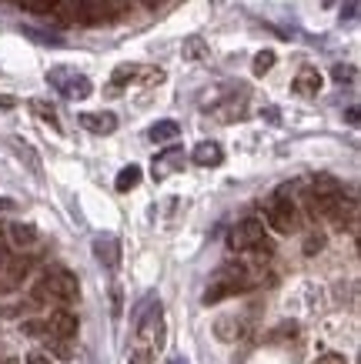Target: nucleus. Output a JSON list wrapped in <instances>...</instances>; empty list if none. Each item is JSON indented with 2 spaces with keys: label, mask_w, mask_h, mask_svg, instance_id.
<instances>
[{
  "label": "nucleus",
  "mask_w": 361,
  "mask_h": 364,
  "mask_svg": "<svg viewBox=\"0 0 361 364\" xmlns=\"http://www.w3.org/2000/svg\"><path fill=\"white\" fill-rule=\"evenodd\" d=\"M94 257L104 267H117L120 264V241L114 234H98L94 237Z\"/></svg>",
  "instance_id": "nucleus-9"
},
{
  "label": "nucleus",
  "mask_w": 361,
  "mask_h": 364,
  "mask_svg": "<svg viewBox=\"0 0 361 364\" xmlns=\"http://www.w3.org/2000/svg\"><path fill=\"white\" fill-rule=\"evenodd\" d=\"M31 111L37 114V117H41V121H44V124H51L54 131H61V121H57V111H54V107H51V104H47V100H31Z\"/></svg>",
  "instance_id": "nucleus-19"
},
{
  "label": "nucleus",
  "mask_w": 361,
  "mask_h": 364,
  "mask_svg": "<svg viewBox=\"0 0 361 364\" xmlns=\"http://www.w3.org/2000/svg\"><path fill=\"white\" fill-rule=\"evenodd\" d=\"M137 184H141V167H137V164H127V167H124V171L117 174V181H114V188H117L120 194L134 191Z\"/></svg>",
  "instance_id": "nucleus-16"
},
{
  "label": "nucleus",
  "mask_w": 361,
  "mask_h": 364,
  "mask_svg": "<svg viewBox=\"0 0 361 364\" xmlns=\"http://www.w3.org/2000/svg\"><path fill=\"white\" fill-rule=\"evenodd\" d=\"M31 264H33V261H31V257H23V254H21V257H14V261H7V264H4V267H7V274H4V281H0V291H14L23 277L31 274Z\"/></svg>",
  "instance_id": "nucleus-12"
},
{
  "label": "nucleus",
  "mask_w": 361,
  "mask_h": 364,
  "mask_svg": "<svg viewBox=\"0 0 361 364\" xmlns=\"http://www.w3.org/2000/svg\"><path fill=\"white\" fill-rule=\"evenodd\" d=\"M14 151H17V154H21L23 161H27V164H31V171H33V174L41 177V161H37V157H33V151H31V147H27V144L14 141Z\"/></svg>",
  "instance_id": "nucleus-23"
},
{
  "label": "nucleus",
  "mask_w": 361,
  "mask_h": 364,
  "mask_svg": "<svg viewBox=\"0 0 361 364\" xmlns=\"http://www.w3.org/2000/svg\"><path fill=\"white\" fill-rule=\"evenodd\" d=\"M315 364H348V358H345V354H335V351H328V354H318V358H315Z\"/></svg>",
  "instance_id": "nucleus-29"
},
{
  "label": "nucleus",
  "mask_w": 361,
  "mask_h": 364,
  "mask_svg": "<svg viewBox=\"0 0 361 364\" xmlns=\"http://www.w3.org/2000/svg\"><path fill=\"white\" fill-rule=\"evenodd\" d=\"M134 331L144 341V348H161V334H164V318H161V298L157 294H144L141 304L134 308Z\"/></svg>",
  "instance_id": "nucleus-1"
},
{
  "label": "nucleus",
  "mask_w": 361,
  "mask_h": 364,
  "mask_svg": "<svg viewBox=\"0 0 361 364\" xmlns=\"http://www.w3.org/2000/svg\"><path fill=\"white\" fill-rule=\"evenodd\" d=\"M331 77H335V84H355V80H358V70L351 64H335L331 67Z\"/></svg>",
  "instance_id": "nucleus-20"
},
{
  "label": "nucleus",
  "mask_w": 361,
  "mask_h": 364,
  "mask_svg": "<svg viewBox=\"0 0 361 364\" xmlns=\"http://www.w3.org/2000/svg\"><path fill=\"white\" fill-rule=\"evenodd\" d=\"M191 161H194L197 167H218L221 161H224V151H221L218 141H201V144L194 147Z\"/></svg>",
  "instance_id": "nucleus-13"
},
{
  "label": "nucleus",
  "mask_w": 361,
  "mask_h": 364,
  "mask_svg": "<svg viewBox=\"0 0 361 364\" xmlns=\"http://www.w3.org/2000/svg\"><path fill=\"white\" fill-rule=\"evenodd\" d=\"M27 364H54V361H51V354H44V351H31L27 354Z\"/></svg>",
  "instance_id": "nucleus-30"
},
{
  "label": "nucleus",
  "mask_w": 361,
  "mask_h": 364,
  "mask_svg": "<svg viewBox=\"0 0 361 364\" xmlns=\"http://www.w3.org/2000/svg\"><path fill=\"white\" fill-rule=\"evenodd\" d=\"M23 33H27V37H33L37 44H51V47H61V44H64L61 37H51V33H41V31H33V27H23Z\"/></svg>",
  "instance_id": "nucleus-26"
},
{
  "label": "nucleus",
  "mask_w": 361,
  "mask_h": 364,
  "mask_svg": "<svg viewBox=\"0 0 361 364\" xmlns=\"http://www.w3.org/2000/svg\"><path fill=\"white\" fill-rule=\"evenodd\" d=\"M348 124H358V107H348Z\"/></svg>",
  "instance_id": "nucleus-36"
},
{
  "label": "nucleus",
  "mask_w": 361,
  "mask_h": 364,
  "mask_svg": "<svg viewBox=\"0 0 361 364\" xmlns=\"http://www.w3.org/2000/svg\"><path fill=\"white\" fill-rule=\"evenodd\" d=\"M321 247H325V234H311L305 241V254H318Z\"/></svg>",
  "instance_id": "nucleus-28"
},
{
  "label": "nucleus",
  "mask_w": 361,
  "mask_h": 364,
  "mask_svg": "<svg viewBox=\"0 0 361 364\" xmlns=\"http://www.w3.org/2000/svg\"><path fill=\"white\" fill-rule=\"evenodd\" d=\"M355 14H358V0H348V7L341 11V21H355Z\"/></svg>",
  "instance_id": "nucleus-32"
},
{
  "label": "nucleus",
  "mask_w": 361,
  "mask_h": 364,
  "mask_svg": "<svg viewBox=\"0 0 361 364\" xmlns=\"http://www.w3.org/2000/svg\"><path fill=\"white\" fill-rule=\"evenodd\" d=\"M33 298L37 301L54 298V301H64V304H74L80 298V284H77V277L67 267H47L44 277L33 287Z\"/></svg>",
  "instance_id": "nucleus-2"
},
{
  "label": "nucleus",
  "mask_w": 361,
  "mask_h": 364,
  "mask_svg": "<svg viewBox=\"0 0 361 364\" xmlns=\"http://www.w3.org/2000/svg\"><path fill=\"white\" fill-rule=\"evenodd\" d=\"M47 84L61 90L67 100H84V97H90V94H94L90 77L77 74V70H70V67H54V70L47 74Z\"/></svg>",
  "instance_id": "nucleus-5"
},
{
  "label": "nucleus",
  "mask_w": 361,
  "mask_h": 364,
  "mask_svg": "<svg viewBox=\"0 0 361 364\" xmlns=\"http://www.w3.org/2000/svg\"><path fill=\"white\" fill-rule=\"evenodd\" d=\"M47 338H57V341H74L77 338V314H70L67 308L54 311L51 321H47Z\"/></svg>",
  "instance_id": "nucleus-8"
},
{
  "label": "nucleus",
  "mask_w": 361,
  "mask_h": 364,
  "mask_svg": "<svg viewBox=\"0 0 361 364\" xmlns=\"http://www.w3.org/2000/svg\"><path fill=\"white\" fill-rule=\"evenodd\" d=\"M184 57L187 60H201V57H208V47L201 37H187L184 41Z\"/></svg>",
  "instance_id": "nucleus-21"
},
{
  "label": "nucleus",
  "mask_w": 361,
  "mask_h": 364,
  "mask_svg": "<svg viewBox=\"0 0 361 364\" xmlns=\"http://www.w3.org/2000/svg\"><path fill=\"white\" fill-rule=\"evenodd\" d=\"M100 7H104V17H120L131 7V0H100Z\"/></svg>",
  "instance_id": "nucleus-24"
},
{
  "label": "nucleus",
  "mask_w": 361,
  "mask_h": 364,
  "mask_svg": "<svg viewBox=\"0 0 361 364\" xmlns=\"http://www.w3.org/2000/svg\"><path fill=\"white\" fill-rule=\"evenodd\" d=\"M177 134H181V127H177V121H157L147 131V137H151L154 144H164V141H174Z\"/></svg>",
  "instance_id": "nucleus-17"
},
{
  "label": "nucleus",
  "mask_w": 361,
  "mask_h": 364,
  "mask_svg": "<svg viewBox=\"0 0 361 364\" xmlns=\"http://www.w3.org/2000/svg\"><path fill=\"white\" fill-rule=\"evenodd\" d=\"M335 4H338V0H321V7H335Z\"/></svg>",
  "instance_id": "nucleus-39"
},
{
  "label": "nucleus",
  "mask_w": 361,
  "mask_h": 364,
  "mask_svg": "<svg viewBox=\"0 0 361 364\" xmlns=\"http://www.w3.org/2000/svg\"><path fill=\"white\" fill-rule=\"evenodd\" d=\"M251 287V277L244 274V271H234V267H224L214 281H211V287L204 291V304H218V301L231 298V294H241V291H248Z\"/></svg>",
  "instance_id": "nucleus-6"
},
{
  "label": "nucleus",
  "mask_w": 361,
  "mask_h": 364,
  "mask_svg": "<svg viewBox=\"0 0 361 364\" xmlns=\"http://www.w3.org/2000/svg\"><path fill=\"white\" fill-rule=\"evenodd\" d=\"M4 210H14V200H7V198H0V214Z\"/></svg>",
  "instance_id": "nucleus-34"
},
{
  "label": "nucleus",
  "mask_w": 361,
  "mask_h": 364,
  "mask_svg": "<svg viewBox=\"0 0 361 364\" xmlns=\"http://www.w3.org/2000/svg\"><path fill=\"white\" fill-rule=\"evenodd\" d=\"M295 94H301V97H315L318 90H321V74H318L315 67H301L295 74Z\"/></svg>",
  "instance_id": "nucleus-14"
},
{
  "label": "nucleus",
  "mask_w": 361,
  "mask_h": 364,
  "mask_svg": "<svg viewBox=\"0 0 361 364\" xmlns=\"http://www.w3.org/2000/svg\"><path fill=\"white\" fill-rule=\"evenodd\" d=\"M134 77H141V67H137V64H120L117 70H114V77H110V84H114V90H120L124 84H131Z\"/></svg>",
  "instance_id": "nucleus-18"
},
{
  "label": "nucleus",
  "mask_w": 361,
  "mask_h": 364,
  "mask_svg": "<svg viewBox=\"0 0 361 364\" xmlns=\"http://www.w3.org/2000/svg\"><path fill=\"white\" fill-rule=\"evenodd\" d=\"M127 364H151V348H134L131 354H127Z\"/></svg>",
  "instance_id": "nucleus-27"
},
{
  "label": "nucleus",
  "mask_w": 361,
  "mask_h": 364,
  "mask_svg": "<svg viewBox=\"0 0 361 364\" xmlns=\"http://www.w3.org/2000/svg\"><path fill=\"white\" fill-rule=\"evenodd\" d=\"M231 247L234 251H251L258 257H268L271 254V244L264 237V224L258 218H244V221L231 231Z\"/></svg>",
  "instance_id": "nucleus-3"
},
{
  "label": "nucleus",
  "mask_w": 361,
  "mask_h": 364,
  "mask_svg": "<svg viewBox=\"0 0 361 364\" xmlns=\"http://www.w3.org/2000/svg\"><path fill=\"white\" fill-rule=\"evenodd\" d=\"M7 264V244H4V237H0V267Z\"/></svg>",
  "instance_id": "nucleus-33"
},
{
  "label": "nucleus",
  "mask_w": 361,
  "mask_h": 364,
  "mask_svg": "<svg viewBox=\"0 0 361 364\" xmlns=\"http://www.w3.org/2000/svg\"><path fill=\"white\" fill-rule=\"evenodd\" d=\"M0 107H14V100L11 97H0Z\"/></svg>",
  "instance_id": "nucleus-38"
},
{
  "label": "nucleus",
  "mask_w": 361,
  "mask_h": 364,
  "mask_svg": "<svg viewBox=\"0 0 361 364\" xmlns=\"http://www.w3.org/2000/svg\"><path fill=\"white\" fill-rule=\"evenodd\" d=\"M264 114H268V121H271V124H278V107H268Z\"/></svg>",
  "instance_id": "nucleus-35"
},
{
  "label": "nucleus",
  "mask_w": 361,
  "mask_h": 364,
  "mask_svg": "<svg viewBox=\"0 0 361 364\" xmlns=\"http://www.w3.org/2000/svg\"><path fill=\"white\" fill-rule=\"evenodd\" d=\"M23 331H27V334H33V338H41V334L47 331V324H37V321H27V324H23Z\"/></svg>",
  "instance_id": "nucleus-31"
},
{
  "label": "nucleus",
  "mask_w": 361,
  "mask_h": 364,
  "mask_svg": "<svg viewBox=\"0 0 361 364\" xmlns=\"http://www.w3.org/2000/svg\"><path fill=\"white\" fill-rule=\"evenodd\" d=\"M167 364H187V361H184V358H171V361H167Z\"/></svg>",
  "instance_id": "nucleus-40"
},
{
  "label": "nucleus",
  "mask_w": 361,
  "mask_h": 364,
  "mask_svg": "<svg viewBox=\"0 0 361 364\" xmlns=\"http://www.w3.org/2000/svg\"><path fill=\"white\" fill-rule=\"evenodd\" d=\"M0 364H17V361H14V358H4V361H0Z\"/></svg>",
  "instance_id": "nucleus-41"
},
{
  "label": "nucleus",
  "mask_w": 361,
  "mask_h": 364,
  "mask_svg": "<svg viewBox=\"0 0 361 364\" xmlns=\"http://www.w3.org/2000/svg\"><path fill=\"white\" fill-rule=\"evenodd\" d=\"M274 60H278V57H274V50H261V54H254V67H251V70L258 74V77H264V74L274 67Z\"/></svg>",
  "instance_id": "nucleus-22"
},
{
  "label": "nucleus",
  "mask_w": 361,
  "mask_h": 364,
  "mask_svg": "<svg viewBox=\"0 0 361 364\" xmlns=\"http://www.w3.org/2000/svg\"><path fill=\"white\" fill-rule=\"evenodd\" d=\"M181 167H184V147H164L161 154L154 157L151 177H154V181H164V177L177 174Z\"/></svg>",
  "instance_id": "nucleus-7"
},
{
  "label": "nucleus",
  "mask_w": 361,
  "mask_h": 364,
  "mask_svg": "<svg viewBox=\"0 0 361 364\" xmlns=\"http://www.w3.org/2000/svg\"><path fill=\"white\" fill-rule=\"evenodd\" d=\"M141 4H144V7H151V11H154V7H161L164 0H141Z\"/></svg>",
  "instance_id": "nucleus-37"
},
{
  "label": "nucleus",
  "mask_w": 361,
  "mask_h": 364,
  "mask_svg": "<svg viewBox=\"0 0 361 364\" xmlns=\"http://www.w3.org/2000/svg\"><path fill=\"white\" fill-rule=\"evenodd\" d=\"M288 191H291V184L278 188V194L268 200V224H271L278 234L298 231V208H295V200L288 198Z\"/></svg>",
  "instance_id": "nucleus-4"
},
{
  "label": "nucleus",
  "mask_w": 361,
  "mask_h": 364,
  "mask_svg": "<svg viewBox=\"0 0 361 364\" xmlns=\"http://www.w3.org/2000/svg\"><path fill=\"white\" fill-rule=\"evenodd\" d=\"M80 127L84 131H90V134H114L117 131V117L110 111H98V114H80Z\"/></svg>",
  "instance_id": "nucleus-10"
},
{
  "label": "nucleus",
  "mask_w": 361,
  "mask_h": 364,
  "mask_svg": "<svg viewBox=\"0 0 361 364\" xmlns=\"http://www.w3.org/2000/svg\"><path fill=\"white\" fill-rule=\"evenodd\" d=\"M100 17H104L100 0H70V21H77V23H100Z\"/></svg>",
  "instance_id": "nucleus-11"
},
{
  "label": "nucleus",
  "mask_w": 361,
  "mask_h": 364,
  "mask_svg": "<svg viewBox=\"0 0 361 364\" xmlns=\"http://www.w3.org/2000/svg\"><path fill=\"white\" fill-rule=\"evenodd\" d=\"M7 234H11V244L14 247H31V244H37V228L33 224H23V221H14L11 228H7Z\"/></svg>",
  "instance_id": "nucleus-15"
},
{
  "label": "nucleus",
  "mask_w": 361,
  "mask_h": 364,
  "mask_svg": "<svg viewBox=\"0 0 361 364\" xmlns=\"http://www.w3.org/2000/svg\"><path fill=\"white\" fill-rule=\"evenodd\" d=\"M14 4L31 14H51V0H14Z\"/></svg>",
  "instance_id": "nucleus-25"
}]
</instances>
